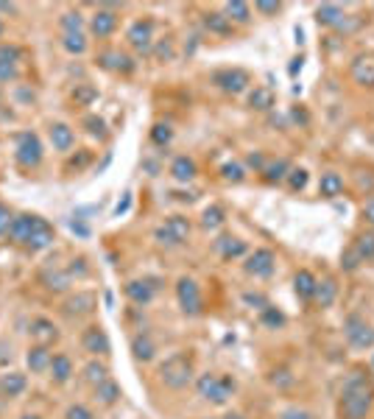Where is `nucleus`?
Returning a JSON list of instances; mask_svg holds the SVG:
<instances>
[{
  "label": "nucleus",
  "mask_w": 374,
  "mask_h": 419,
  "mask_svg": "<svg viewBox=\"0 0 374 419\" xmlns=\"http://www.w3.org/2000/svg\"><path fill=\"white\" fill-rule=\"evenodd\" d=\"M374 408V383L369 375L355 369L338 397V419H369Z\"/></svg>",
  "instance_id": "f257e3e1"
},
{
  "label": "nucleus",
  "mask_w": 374,
  "mask_h": 419,
  "mask_svg": "<svg viewBox=\"0 0 374 419\" xmlns=\"http://www.w3.org/2000/svg\"><path fill=\"white\" fill-rule=\"evenodd\" d=\"M235 389H237V383H235L232 375H215V372H207V375H201V378L195 380V392H198V397L207 400V403H212V406H226L229 397L235 394Z\"/></svg>",
  "instance_id": "f03ea898"
},
{
  "label": "nucleus",
  "mask_w": 374,
  "mask_h": 419,
  "mask_svg": "<svg viewBox=\"0 0 374 419\" xmlns=\"http://www.w3.org/2000/svg\"><path fill=\"white\" fill-rule=\"evenodd\" d=\"M160 380L174 392L187 389L193 383V358L187 352H176V355L165 358L160 364Z\"/></svg>",
  "instance_id": "7ed1b4c3"
},
{
  "label": "nucleus",
  "mask_w": 374,
  "mask_h": 419,
  "mask_svg": "<svg viewBox=\"0 0 374 419\" xmlns=\"http://www.w3.org/2000/svg\"><path fill=\"white\" fill-rule=\"evenodd\" d=\"M190 232H193V226H190V221H187L185 215H171L162 226H157L154 238L162 246H182V243H187Z\"/></svg>",
  "instance_id": "20e7f679"
},
{
  "label": "nucleus",
  "mask_w": 374,
  "mask_h": 419,
  "mask_svg": "<svg viewBox=\"0 0 374 419\" xmlns=\"http://www.w3.org/2000/svg\"><path fill=\"white\" fill-rule=\"evenodd\" d=\"M344 333H347V341L355 347V350H372L374 347V327L358 313H349L347 322H344Z\"/></svg>",
  "instance_id": "39448f33"
},
{
  "label": "nucleus",
  "mask_w": 374,
  "mask_h": 419,
  "mask_svg": "<svg viewBox=\"0 0 374 419\" xmlns=\"http://www.w3.org/2000/svg\"><path fill=\"white\" fill-rule=\"evenodd\" d=\"M14 160H17L20 168H28V171L42 163V143H39V137H36L34 132H22V135L17 137Z\"/></svg>",
  "instance_id": "423d86ee"
},
{
  "label": "nucleus",
  "mask_w": 374,
  "mask_h": 419,
  "mask_svg": "<svg viewBox=\"0 0 374 419\" xmlns=\"http://www.w3.org/2000/svg\"><path fill=\"white\" fill-rule=\"evenodd\" d=\"M209 81H212L218 90L229 92V95H240V92L251 84V78H249V73H246L243 67H223V70H215V73L209 76Z\"/></svg>",
  "instance_id": "0eeeda50"
},
{
  "label": "nucleus",
  "mask_w": 374,
  "mask_h": 419,
  "mask_svg": "<svg viewBox=\"0 0 374 419\" xmlns=\"http://www.w3.org/2000/svg\"><path fill=\"white\" fill-rule=\"evenodd\" d=\"M243 268H246V274H251V277H257V280H268V277L274 274V268H277V257H274L271 249H254V252L246 257Z\"/></svg>",
  "instance_id": "6e6552de"
},
{
  "label": "nucleus",
  "mask_w": 374,
  "mask_h": 419,
  "mask_svg": "<svg viewBox=\"0 0 374 419\" xmlns=\"http://www.w3.org/2000/svg\"><path fill=\"white\" fill-rule=\"evenodd\" d=\"M126 39L134 50L140 53H151L154 50V22L151 20H134L126 31Z\"/></svg>",
  "instance_id": "1a4fd4ad"
},
{
  "label": "nucleus",
  "mask_w": 374,
  "mask_h": 419,
  "mask_svg": "<svg viewBox=\"0 0 374 419\" xmlns=\"http://www.w3.org/2000/svg\"><path fill=\"white\" fill-rule=\"evenodd\" d=\"M176 299H179V308L185 310L187 316L201 313V291H198V282H195V280L182 277V280L176 282Z\"/></svg>",
  "instance_id": "9d476101"
},
{
  "label": "nucleus",
  "mask_w": 374,
  "mask_h": 419,
  "mask_svg": "<svg viewBox=\"0 0 374 419\" xmlns=\"http://www.w3.org/2000/svg\"><path fill=\"white\" fill-rule=\"evenodd\" d=\"M349 76L358 87H366V90H374V50H366V53H358L349 64Z\"/></svg>",
  "instance_id": "9b49d317"
},
{
  "label": "nucleus",
  "mask_w": 374,
  "mask_h": 419,
  "mask_svg": "<svg viewBox=\"0 0 374 419\" xmlns=\"http://www.w3.org/2000/svg\"><path fill=\"white\" fill-rule=\"evenodd\" d=\"M53 240H56L53 226H50L45 218L34 215V226H31V235H28V243H25V246H28L31 252H42V249H50Z\"/></svg>",
  "instance_id": "f8f14e48"
},
{
  "label": "nucleus",
  "mask_w": 374,
  "mask_h": 419,
  "mask_svg": "<svg viewBox=\"0 0 374 419\" xmlns=\"http://www.w3.org/2000/svg\"><path fill=\"white\" fill-rule=\"evenodd\" d=\"M81 347H84L90 355H101V358H106V355L112 352L109 336H106L104 327H98V324H92V327H87V330L81 333Z\"/></svg>",
  "instance_id": "ddd939ff"
},
{
  "label": "nucleus",
  "mask_w": 374,
  "mask_h": 419,
  "mask_svg": "<svg viewBox=\"0 0 374 419\" xmlns=\"http://www.w3.org/2000/svg\"><path fill=\"white\" fill-rule=\"evenodd\" d=\"M115 28H118V14H115L112 8H98V11L90 17V31H92V36H98V39L112 36Z\"/></svg>",
  "instance_id": "4468645a"
},
{
  "label": "nucleus",
  "mask_w": 374,
  "mask_h": 419,
  "mask_svg": "<svg viewBox=\"0 0 374 419\" xmlns=\"http://www.w3.org/2000/svg\"><path fill=\"white\" fill-rule=\"evenodd\" d=\"M157 288H160L157 280H132L126 282V296L134 305H148L157 296Z\"/></svg>",
  "instance_id": "2eb2a0df"
},
{
  "label": "nucleus",
  "mask_w": 374,
  "mask_h": 419,
  "mask_svg": "<svg viewBox=\"0 0 374 419\" xmlns=\"http://www.w3.org/2000/svg\"><path fill=\"white\" fill-rule=\"evenodd\" d=\"M316 22L324 25V28H344L347 14H344V8L335 6V3H321V6L316 8Z\"/></svg>",
  "instance_id": "dca6fc26"
},
{
  "label": "nucleus",
  "mask_w": 374,
  "mask_h": 419,
  "mask_svg": "<svg viewBox=\"0 0 374 419\" xmlns=\"http://www.w3.org/2000/svg\"><path fill=\"white\" fill-rule=\"evenodd\" d=\"M31 338L39 344V347H50L53 341H59V330H56V324L50 322V319H34L31 322Z\"/></svg>",
  "instance_id": "f3484780"
},
{
  "label": "nucleus",
  "mask_w": 374,
  "mask_h": 419,
  "mask_svg": "<svg viewBox=\"0 0 374 419\" xmlns=\"http://www.w3.org/2000/svg\"><path fill=\"white\" fill-rule=\"evenodd\" d=\"M201 20H204V28L215 36H232L235 34V22L223 11H207Z\"/></svg>",
  "instance_id": "a211bd4d"
},
{
  "label": "nucleus",
  "mask_w": 374,
  "mask_h": 419,
  "mask_svg": "<svg viewBox=\"0 0 374 419\" xmlns=\"http://www.w3.org/2000/svg\"><path fill=\"white\" fill-rule=\"evenodd\" d=\"M48 137H50V146L56 151H62V154H67L73 149V143H76V135H73V129L67 123H50Z\"/></svg>",
  "instance_id": "6ab92c4d"
},
{
  "label": "nucleus",
  "mask_w": 374,
  "mask_h": 419,
  "mask_svg": "<svg viewBox=\"0 0 374 419\" xmlns=\"http://www.w3.org/2000/svg\"><path fill=\"white\" fill-rule=\"evenodd\" d=\"M50 361H53L50 347H39V344H34V347L28 350V355H25V364H28V369H31L34 375L50 372Z\"/></svg>",
  "instance_id": "aec40b11"
},
{
  "label": "nucleus",
  "mask_w": 374,
  "mask_h": 419,
  "mask_svg": "<svg viewBox=\"0 0 374 419\" xmlns=\"http://www.w3.org/2000/svg\"><path fill=\"white\" fill-rule=\"evenodd\" d=\"M98 64L106 67V70H115V73H132V70H134L132 56H126V53H120V50H106V53H101V56H98Z\"/></svg>",
  "instance_id": "412c9836"
},
{
  "label": "nucleus",
  "mask_w": 374,
  "mask_h": 419,
  "mask_svg": "<svg viewBox=\"0 0 374 419\" xmlns=\"http://www.w3.org/2000/svg\"><path fill=\"white\" fill-rule=\"evenodd\" d=\"M316 277L307 271V268H299L296 274H293V291H296V296L302 299V302H313V294H316Z\"/></svg>",
  "instance_id": "4be33fe9"
},
{
  "label": "nucleus",
  "mask_w": 374,
  "mask_h": 419,
  "mask_svg": "<svg viewBox=\"0 0 374 419\" xmlns=\"http://www.w3.org/2000/svg\"><path fill=\"white\" fill-rule=\"evenodd\" d=\"M344 193V177L338 171H324L319 179V196L324 199H335Z\"/></svg>",
  "instance_id": "5701e85b"
},
{
  "label": "nucleus",
  "mask_w": 374,
  "mask_h": 419,
  "mask_svg": "<svg viewBox=\"0 0 374 419\" xmlns=\"http://www.w3.org/2000/svg\"><path fill=\"white\" fill-rule=\"evenodd\" d=\"M215 249H218V254H221L223 260H235V257H243V254H246V240L232 238V235H221V238L215 240Z\"/></svg>",
  "instance_id": "b1692460"
},
{
  "label": "nucleus",
  "mask_w": 374,
  "mask_h": 419,
  "mask_svg": "<svg viewBox=\"0 0 374 419\" xmlns=\"http://www.w3.org/2000/svg\"><path fill=\"white\" fill-rule=\"evenodd\" d=\"M31 226H34V215H28V212H22V215H14V221H11V226H8V238L14 240V243H28V235H31Z\"/></svg>",
  "instance_id": "393cba45"
},
{
  "label": "nucleus",
  "mask_w": 374,
  "mask_h": 419,
  "mask_svg": "<svg viewBox=\"0 0 374 419\" xmlns=\"http://www.w3.org/2000/svg\"><path fill=\"white\" fill-rule=\"evenodd\" d=\"M335 296H338V285H335V280H333V277H324V280H319V282H316L313 302H316L319 308H330V305L335 302Z\"/></svg>",
  "instance_id": "a878e982"
},
{
  "label": "nucleus",
  "mask_w": 374,
  "mask_h": 419,
  "mask_svg": "<svg viewBox=\"0 0 374 419\" xmlns=\"http://www.w3.org/2000/svg\"><path fill=\"white\" fill-rule=\"evenodd\" d=\"M95 310V296L92 294H76L64 302V313L67 316H87Z\"/></svg>",
  "instance_id": "bb28decb"
},
{
  "label": "nucleus",
  "mask_w": 374,
  "mask_h": 419,
  "mask_svg": "<svg viewBox=\"0 0 374 419\" xmlns=\"http://www.w3.org/2000/svg\"><path fill=\"white\" fill-rule=\"evenodd\" d=\"M132 355H134L137 361H143V364L154 361V355H157V344L151 341V336H146V333L134 336V338H132Z\"/></svg>",
  "instance_id": "cd10ccee"
},
{
  "label": "nucleus",
  "mask_w": 374,
  "mask_h": 419,
  "mask_svg": "<svg viewBox=\"0 0 374 419\" xmlns=\"http://www.w3.org/2000/svg\"><path fill=\"white\" fill-rule=\"evenodd\" d=\"M195 174H198V168H195V160H190V157H176L174 163H171V177L176 179V182H193L195 179Z\"/></svg>",
  "instance_id": "c85d7f7f"
},
{
  "label": "nucleus",
  "mask_w": 374,
  "mask_h": 419,
  "mask_svg": "<svg viewBox=\"0 0 374 419\" xmlns=\"http://www.w3.org/2000/svg\"><path fill=\"white\" fill-rule=\"evenodd\" d=\"M0 392L6 397H20L25 392V375L22 372H6V375H0Z\"/></svg>",
  "instance_id": "c756f323"
},
{
  "label": "nucleus",
  "mask_w": 374,
  "mask_h": 419,
  "mask_svg": "<svg viewBox=\"0 0 374 419\" xmlns=\"http://www.w3.org/2000/svg\"><path fill=\"white\" fill-rule=\"evenodd\" d=\"M274 92L268 90V87H254L251 92H249V107L251 109H257V112H268V109H274Z\"/></svg>",
  "instance_id": "7c9ffc66"
},
{
  "label": "nucleus",
  "mask_w": 374,
  "mask_h": 419,
  "mask_svg": "<svg viewBox=\"0 0 374 419\" xmlns=\"http://www.w3.org/2000/svg\"><path fill=\"white\" fill-rule=\"evenodd\" d=\"M50 378H53V383H67L73 378V361L67 355H53V361H50Z\"/></svg>",
  "instance_id": "2f4dec72"
},
{
  "label": "nucleus",
  "mask_w": 374,
  "mask_h": 419,
  "mask_svg": "<svg viewBox=\"0 0 374 419\" xmlns=\"http://www.w3.org/2000/svg\"><path fill=\"white\" fill-rule=\"evenodd\" d=\"M84 383H90V386H101L104 380H109V366L106 364H101V361H90L87 366H84Z\"/></svg>",
  "instance_id": "473e14b6"
},
{
  "label": "nucleus",
  "mask_w": 374,
  "mask_h": 419,
  "mask_svg": "<svg viewBox=\"0 0 374 419\" xmlns=\"http://www.w3.org/2000/svg\"><path fill=\"white\" fill-rule=\"evenodd\" d=\"M223 14H226L232 22H240V25H246V22L251 20V8H249V3H243V0H229V3L223 6Z\"/></svg>",
  "instance_id": "72a5a7b5"
},
{
  "label": "nucleus",
  "mask_w": 374,
  "mask_h": 419,
  "mask_svg": "<svg viewBox=\"0 0 374 419\" xmlns=\"http://www.w3.org/2000/svg\"><path fill=\"white\" fill-rule=\"evenodd\" d=\"M288 174H291V163L288 160H277V163H271V165L263 168V179L268 185H277V182L288 179Z\"/></svg>",
  "instance_id": "f704fd0d"
},
{
  "label": "nucleus",
  "mask_w": 374,
  "mask_h": 419,
  "mask_svg": "<svg viewBox=\"0 0 374 419\" xmlns=\"http://www.w3.org/2000/svg\"><path fill=\"white\" fill-rule=\"evenodd\" d=\"M95 400L101 406H115L120 400V386L115 380H104L101 386H95Z\"/></svg>",
  "instance_id": "c9c22d12"
},
{
  "label": "nucleus",
  "mask_w": 374,
  "mask_h": 419,
  "mask_svg": "<svg viewBox=\"0 0 374 419\" xmlns=\"http://www.w3.org/2000/svg\"><path fill=\"white\" fill-rule=\"evenodd\" d=\"M352 249L358 252L361 263H366V260H374V232H361V235L355 238Z\"/></svg>",
  "instance_id": "e433bc0d"
},
{
  "label": "nucleus",
  "mask_w": 374,
  "mask_h": 419,
  "mask_svg": "<svg viewBox=\"0 0 374 419\" xmlns=\"http://www.w3.org/2000/svg\"><path fill=\"white\" fill-rule=\"evenodd\" d=\"M223 221H226V212L223 207H218V205H209V207L204 210V215H201V226L204 229H218V226H223Z\"/></svg>",
  "instance_id": "4c0bfd02"
},
{
  "label": "nucleus",
  "mask_w": 374,
  "mask_h": 419,
  "mask_svg": "<svg viewBox=\"0 0 374 419\" xmlns=\"http://www.w3.org/2000/svg\"><path fill=\"white\" fill-rule=\"evenodd\" d=\"M42 282H45V288L48 291H67V285H70V274H64V271H45L42 274Z\"/></svg>",
  "instance_id": "58836bf2"
},
{
  "label": "nucleus",
  "mask_w": 374,
  "mask_h": 419,
  "mask_svg": "<svg viewBox=\"0 0 374 419\" xmlns=\"http://www.w3.org/2000/svg\"><path fill=\"white\" fill-rule=\"evenodd\" d=\"M62 48H64L67 53H73V56H81V53L87 50L84 31H81V34H64V36H62Z\"/></svg>",
  "instance_id": "ea45409f"
},
{
  "label": "nucleus",
  "mask_w": 374,
  "mask_h": 419,
  "mask_svg": "<svg viewBox=\"0 0 374 419\" xmlns=\"http://www.w3.org/2000/svg\"><path fill=\"white\" fill-rule=\"evenodd\" d=\"M59 25H62L64 34H81V28H84V17H81L78 11H64L62 20H59Z\"/></svg>",
  "instance_id": "a19ab883"
},
{
  "label": "nucleus",
  "mask_w": 374,
  "mask_h": 419,
  "mask_svg": "<svg viewBox=\"0 0 374 419\" xmlns=\"http://www.w3.org/2000/svg\"><path fill=\"white\" fill-rule=\"evenodd\" d=\"M95 98H98V90H95L92 84H76V90H73V101H76L78 107H90Z\"/></svg>",
  "instance_id": "79ce46f5"
},
{
  "label": "nucleus",
  "mask_w": 374,
  "mask_h": 419,
  "mask_svg": "<svg viewBox=\"0 0 374 419\" xmlns=\"http://www.w3.org/2000/svg\"><path fill=\"white\" fill-rule=\"evenodd\" d=\"M260 322H263L265 327H271V330H279V327L285 324V313L268 305V308H263V313H260Z\"/></svg>",
  "instance_id": "37998d69"
},
{
  "label": "nucleus",
  "mask_w": 374,
  "mask_h": 419,
  "mask_svg": "<svg viewBox=\"0 0 374 419\" xmlns=\"http://www.w3.org/2000/svg\"><path fill=\"white\" fill-rule=\"evenodd\" d=\"M171 140H174V129H171L168 123H157V126L151 129V143H154V146L165 149Z\"/></svg>",
  "instance_id": "c03bdc74"
},
{
  "label": "nucleus",
  "mask_w": 374,
  "mask_h": 419,
  "mask_svg": "<svg viewBox=\"0 0 374 419\" xmlns=\"http://www.w3.org/2000/svg\"><path fill=\"white\" fill-rule=\"evenodd\" d=\"M307 171L305 168H291V174H288V188L293 191V193H299V191H305L307 188Z\"/></svg>",
  "instance_id": "a18cd8bd"
},
{
  "label": "nucleus",
  "mask_w": 374,
  "mask_h": 419,
  "mask_svg": "<svg viewBox=\"0 0 374 419\" xmlns=\"http://www.w3.org/2000/svg\"><path fill=\"white\" fill-rule=\"evenodd\" d=\"M221 177H223L226 182H243V179H246V171H243L240 163H226V165L221 168Z\"/></svg>",
  "instance_id": "49530a36"
},
{
  "label": "nucleus",
  "mask_w": 374,
  "mask_h": 419,
  "mask_svg": "<svg viewBox=\"0 0 374 419\" xmlns=\"http://www.w3.org/2000/svg\"><path fill=\"white\" fill-rule=\"evenodd\" d=\"M84 126H87V132H90L92 137H106V123H104L98 115H87V118H84Z\"/></svg>",
  "instance_id": "de8ad7c7"
},
{
  "label": "nucleus",
  "mask_w": 374,
  "mask_h": 419,
  "mask_svg": "<svg viewBox=\"0 0 374 419\" xmlns=\"http://www.w3.org/2000/svg\"><path fill=\"white\" fill-rule=\"evenodd\" d=\"M14 78H17V62L0 56V84H8V81H14Z\"/></svg>",
  "instance_id": "09e8293b"
},
{
  "label": "nucleus",
  "mask_w": 374,
  "mask_h": 419,
  "mask_svg": "<svg viewBox=\"0 0 374 419\" xmlns=\"http://www.w3.org/2000/svg\"><path fill=\"white\" fill-rule=\"evenodd\" d=\"M64 419H95V414H92L87 406H78V403H76V406H70V408H67Z\"/></svg>",
  "instance_id": "8fccbe9b"
},
{
  "label": "nucleus",
  "mask_w": 374,
  "mask_h": 419,
  "mask_svg": "<svg viewBox=\"0 0 374 419\" xmlns=\"http://www.w3.org/2000/svg\"><path fill=\"white\" fill-rule=\"evenodd\" d=\"M154 53H157V59L171 62V59H174V42H171V39H162V42L154 48Z\"/></svg>",
  "instance_id": "3c124183"
},
{
  "label": "nucleus",
  "mask_w": 374,
  "mask_h": 419,
  "mask_svg": "<svg viewBox=\"0 0 374 419\" xmlns=\"http://www.w3.org/2000/svg\"><path fill=\"white\" fill-rule=\"evenodd\" d=\"M341 260H344V268H347V271H355V268L361 266V257H358V252H355L352 246L344 252V257H341Z\"/></svg>",
  "instance_id": "603ef678"
},
{
  "label": "nucleus",
  "mask_w": 374,
  "mask_h": 419,
  "mask_svg": "<svg viewBox=\"0 0 374 419\" xmlns=\"http://www.w3.org/2000/svg\"><path fill=\"white\" fill-rule=\"evenodd\" d=\"M11 221H14L11 210L0 202V235H8V226H11Z\"/></svg>",
  "instance_id": "864d4df0"
},
{
  "label": "nucleus",
  "mask_w": 374,
  "mask_h": 419,
  "mask_svg": "<svg viewBox=\"0 0 374 419\" xmlns=\"http://www.w3.org/2000/svg\"><path fill=\"white\" fill-rule=\"evenodd\" d=\"M254 8H257L260 14H277V11L282 8V3H265V0H260Z\"/></svg>",
  "instance_id": "5fc2aeb1"
},
{
  "label": "nucleus",
  "mask_w": 374,
  "mask_h": 419,
  "mask_svg": "<svg viewBox=\"0 0 374 419\" xmlns=\"http://www.w3.org/2000/svg\"><path fill=\"white\" fill-rule=\"evenodd\" d=\"M246 163H249L254 171H260V174H263V168H265V160H263V154H249V157H246Z\"/></svg>",
  "instance_id": "6e6d98bb"
},
{
  "label": "nucleus",
  "mask_w": 374,
  "mask_h": 419,
  "mask_svg": "<svg viewBox=\"0 0 374 419\" xmlns=\"http://www.w3.org/2000/svg\"><path fill=\"white\" fill-rule=\"evenodd\" d=\"M279 419H313V417L307 411H302V408H288V411H282Z\"/></svg>",
  "instance_id": "4d7b16f0"
},
{
  "label": "nucleus",
  "mask_w": 374,
  "mask_h": 419,
  "mask_svg": "<svg viewBox=\"0 0 374 419\" xmlns=\"http://www.w3.org/2000/svg\"><path fill=\"white\" fill-rule=\"evenodd\" d=\"M363 221H366L369 226H374V199H369V202L363 205Z\"/></svg>",
  "instance_id": "13d9d810"
},
{
  "label": "nucleus",
  "mask_w": 374,
  "mask_h": 419,
  "mask_svg": "<svg viewBox=\"0 0 374 419\" xmlns=\"http://www.w3.org/2000/svg\"><path fill=\"white\" fill-rule=\"evenodd\" d=\"M11 361V347L6 341H0V364H8Z\"/></svg>",
  "instance_id": "bf43d9fd"
},
{
  "label": "nucleus",
  "mask_w": 374,
  "mask_h": 419,
  "mask_svg": "<svg viewBox=\"0 0 374 419\" xmlns=\"http://www.w3.org/2000/svg\"><path fill=\"white\" fill-rule=\"evenodd\" d=\"M129 202H132V199H129V196H126V199H123V202H120V205H118V210H115V212H118V215H120V212H126V210H129Z\"/></svg>",
  "instance_id": "052dcab7"
},
{
  "label": "nucleus",
  "mask_w": 374,
  "mask_h": 419,
  "mask_svg": "<svg viewBox=\"0 0 374 419\" xmlns=\"http://www.w3.org/2000/svg\"><path fill=\"white\" fill-rule=\"evenodd\" d=\"M0 11H8V14H14V11H17V6H14V3H0Z\"/></svg>",
  "instance_id": "680f3d73"
},
{
  "label": "nucleus",
  "mask_w": 374,
  "mask_h": 419,
  "mask_svg": "<svg viewBox=\"0 0 374 419\" xmlns=\"http://www.w3.org/2000/svg\"><path fill=\"white\" fill-rule=\"evenodd\" d=\"M296 70H302V56L293 59V64H291V73H296Z\"/></svg>",
  "instance_id": "e2e57ef3"
},
{
  "label": "nucleus",
  "mask_w": 374,
  "mask_h": 419,
  "mask_svg": "<svg viewBox=\"0 0 374 419\" xmlns=\"http://www.w3.org/2000/svg\"><path fill=\"white\" fill-rule=\"evenodd\" d=\"M223 419H246V417H243V414H235V411H232V414H226Z\"/></svg>",
  "instance_id": "0e129e2a"
},
{
  "label": "nucleus",
  "mask_w": 374,
  "mask_h": 419,
  "mask_svg": "<svg viewBox=\"0 0 374 419\" xmlns=\"http://www.w3.org/2000/svg\"><path fill=\"white\" fill-rule=\"evenodd\" d=\"M20 419H39V417H36V414H22Z\"/></svg>",
  "instance_id": "69168bd1"
},
{
  "label": "nucleus",
  "mask_w": 374,
  "mask_h": 419,
  "mask_svg": "<svg viewBox=\"0 0 374 419\" xmlns=\"http://www.w3.org/2000/svg\"><path fill=\"white\" fill-rule=\"evenodd\" d=\"M0 34H3V22H0Z\"/></svg>",
  "instance_id": "338daca9"
}]
</instances>
